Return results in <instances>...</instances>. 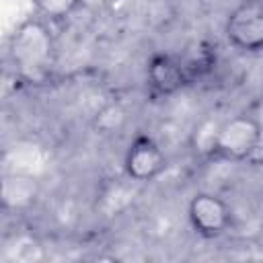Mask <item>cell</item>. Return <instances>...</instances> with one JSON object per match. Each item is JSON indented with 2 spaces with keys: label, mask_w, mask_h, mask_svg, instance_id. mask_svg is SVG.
Returning <instances> with one entry per match:
<instances>
[{
  "label": "cell",
  "mask_w": 263,
  "mask_h": 263,
  "mask_svg": "<svg viewBox=\"0 0 263 263\" xmlns=\"http://www.w3.org/2000/svg\"><path fill=\"white\" fill-rule=\"evenodd\" d=\"M257 142H259V125L253 119L234 117L222 127H218L214 150L232 158H242L257 146Z\"/></svg>",
  "instance_id": "1"
},
{
  "label": "cell",
  "mask_w": 263,
  "mask_h": 263,
  "mask_svg": "<svg viewBox=\"0 0 263 263\" xmlns=\"http://www.w3.org/2000/svg\"><path fill=\"white\" fill-rule=\"evenodd\" d=\"M228 37L245 49L263 47V6L261 4H242L228 18Z\"/></svg>",
  "instance_id": "2"
},
{
  "label": "cell",
  "mask_w": 263,
  "mask_h": 263,
  "mask_svg": "<svg viewBox=\"0 0 263 263\" xmlns=\"http://www.w3.org/2000/svg\"><path fill=\"white\" fill-rule=\"evenodd\" d=\"M162 166H164V154L152 138L140 136L132 142L125 154V168L132 179L136 181L152 179L162 171Z\"/></svg>",
  "instance_id": "3"
},
{
  "label": "cell",
  "mask_w": 263,
  "mask_h": 263,
  "mask_svg": "<svg viewBox=\"0 0 263 263\" xmlns=\"http://www.w3.org/2000/svg\"><path fill=\"white\" fill-rule=\"evenodd\" d=\"M189 220L193 228L201 234L214 236L222 232L228 224V208L222 199L210 193H199L189 203Z\"/></svg>",
  "instance_id": "4"
},
{
  "label": "cell",
  "mask_w": 263,
  "mask_h": 263,
  "mask_svg": "<svg viewBox=\"0 0 263 263\" xmlns=\"http://www.w3.org/2000/svg\"><path fill=\"white\" fill-rule=\"evenodd\" d=\"M49 55V39L39 25H25L14 37V58L23 68H39Z\"/></svg>",
  "instance_id": "5"
},
{
  "label": "cell",
  "mask_w": 263,
  "mask_h": 263,
  "mask_svg": "<svg viewBox=\"0 0 263 263\" xmlns=\"http://www.w3.org/2000/svg\"><path fill=\"white\" fill-rule=\"evenodd\" d=\"M150 80L154 82V86H158L160 90H175L183 76H181V70L179 66L166 58V55H158L152 60L150 64Z\"/></svg>",
  "instance_id": "6"
},
{
  "label": "cell",
  "mask_w": 263,
  "mask_h": 263,
  "mask_svg": "<svg viewBox=\"0 0 263 263\" xmlns=\"http://www.w3.org/2000/svg\"><path fill=\"white\" fill-rule=\"evenodd\" d=\"M35 4L49 16H64L76 4V0H35Z\"/></svg>",
  "instance_id": "7"
}]
</instances>
